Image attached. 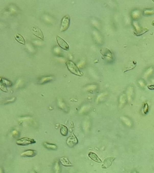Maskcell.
Listing matches in <instances>:
<instances>
[{
    "label": "cell",
    "mask_w": 154,
    "mask_h": 173,
    "mask_svg": "<svg viewBox=\"0 0 154 173\" xmlns=\"http://www.w3.org/2000/svg\"><path fill=\"white\" fill-rule=\"evenodd\" d=\"M61 133L64 136H66L68 133V129L67 127L63 125H61L60 129Z\"/></svg>",
    "instance_id": "cell-13"
},
{
    "label": "cell",
    "mask_w": 154,
    "mask_h": 173,
    "mask_svg": "<svg viewBox=\"0 0 154 173\" xmlns=\"http://www.w3.org/2000/svg\"><path fill=\"white\" fill-rule=\"evenodd\" d=\"M43 145L46 148L48 149L54 150L57 149L56 145L52 143H48L47 142H44L43 143Z\"/></svg>",
    "instance_id": "cell-12"
},
{
    "label": "cell",
    "mask_w": 154,
    "mask_h": 173,
    "mask_svg": "<svg viewBox=\"0 0 154 173\" xmlns=\"http://www.w3.org/2000/svg\"><path fill=\"white\" fill-rule=\"evenodd\" d=\"M152 24L153 26H154V20H153V21H152Z\"/></svg>",
    "instance_id": "cell-16"
},
{
    "label": "cell",
    "mask_w": 154,
    "mask_h": 173,
    "mask_svg": "<svg viewBox=\"0 0 154 173\" xmlns=\"http://www.w3.org/2000/svg\"><path fill=\"white\" fill-rule=\"evenodd\" d=\"M32 31L33 34L34 36L42 40H43L44 35H43V33L39 28L33 26L32 28Z\"/></svg>",
    "instance_id": "cell-6"
},
{
    "label": "cell",
    "mask_w": 154,
    "mask_h": 173,
    "mask_svg": "<svg viewBox=\"0 0 154 173\" xmlns=\"http://www.w3.org/2000/svg\"><path fill=\"white\" fill-rule=\"evenodd\" d=\"M37 154L36 151L32 150H28L25 151L21 154L22 157H33Z\"/></svg>",
    "instance_id": "cell-7"
},
{
    "label": "cell",
    "mask_w": 154,
    "mask_h": 173,
    "mask_svg": "<svg viewBox=\"0 0 154 173\" xmlns=\"http://www.w3.org/2000/svg\"><path fill=\"white\" fill-rule=\"evenodd\" d=\"M148 105L147 103H145L144 105V112L145 113H146L148 110Z\"/></svg>",
    "instance_id": "cell-14"
},
{
    "label": "cell",
    "mask_w": 154,
    "mask_h": 173,
    "mask_svg": "<svg viewBox=\"0 0 154 173\" xmlns=\"http://www.w3.org/2000/svg\"><path fill=\"white\" fill-rule=\"evenodd\" d=\"M66 143L69 147H73L78 144V140L74 134H72L68 138Z\"/></svg>",
    "instance_id": "cell-4"
},
{
    "label": "cell",
    "mask_w": 154,
    "mask_h": 173,
    "mask_svg": "<svg viewBox=\"0 0 154 173\" xmlns=\"http://www.w3.org/2000/svg\"><path fill=\"white\" fill-rule=\"evenodd\" d=\"M15 38L17 42L23 45H25L26 43L25 39L21 35L19 34H16L15 35Z\"/></svg>",
    "instance_id": "cell-10"
},
{
    "label": "cell",
    "mask_w": 154,
    "mask_h": 173,
    "mask_svg": "<svg viewBox=\"0 0 154 173\" xmlns=\"http://www.w3.org/2000/svg\"><path fill=\"white\" fill-rule=\"evenodd\" d=\"M60 161L62 165L66 167H70L73 166V165L70 163L69 161L66 157H62L60 159Z\"/></svg>",
    "instance_id": "cell-9"
},
{
    "label": "cell",
    "mask_w": 154,
    "mask_h": 173,
    "mask_svg": "<svg viewBox=\"0 0 154 173\" xmlns=\"http://www.w3.org/2000/svg\"><path fill=\"white\" fill-rule=\"evenodd\" d=\"M147 87L150 89H154V85L148 86Z\"/></svg>",
    "instance_id": "cell-15"
},
{
    "label": "cell",
    "mask_w": 154,
    "mask_h": 173,
    "mask_svg": "<svg viewBox=\"0 0 154 173\" xmlns=\"http://www.w3.org/2000/svg\"><path fill=\"white\" fill-rule=\"evenodd\" d=\"M114 158H106L104 161L102 167H105L106 168L110 166L112 164V162L113 161Z\"/></svg>",
    "instance_id": "cell-11"
},
{
    "label": "cell",
    "mask_w": 154,
    "mask_h": 173,
    "mask_svg": "<svg viewBox=\"0 0 154 173\" xmlns=\"http://www.w3.org/2000/svg\"><path fill=\"white\" fill-rule=\"evenodd\" d=\"M56 40L58 44L61 48L65 50H68L69 49V45L65 41L59 36L56 37Z\"/></svg>",
    "instance_id": "cell-5"
},
{
    "label": "cell",
    "mask_w": 154,
    "mask_h": 173,
    "mask_svg": "<svg viewBox=\"0 0 154 173\" xmlns=\"http://www.w3.org/2000/svg\"><path fill=\"white\" fill-rule=\"evenodd\" d=\"M70 24V18L68 15H66L62 19L60 31L63 32L66 31L69 27Z\"/></svg>",
    "instance_id": "cell-2"
},
{
    "label": "cell",
    "mask_w": 154,
    "mask_h": 173,
    "mask_svg": "<svg viewBox=\"0 0 154 173\" xmlns=\"http://www.w3.org/2000/svg\"><path fill=\"white\" fill-rule=\"evenodd\" d=\"M36 142L33 139L29 138H24L17 141V144L20 146H26L31 144L34 143Z\"/></svg>",
    "instance_id": "cell-3"
},
{
    "label": "cell",
    "mask_w": 154,
    "mask_h": 173,
    "mask_svg": "<svg viewBox=\"0 0 154 173\" xmlns=\"http://www.w3.org/2000/svg\"><path fill=\"white\" fill-rule=\"evenodd\" d=\"M66 64L68 69L71 73L77 76L83 75V73L73 62L71 60H68L66 62Z\"/></svg>",
    "instance_id": "cell-1"
},
{
    "label": "cell",
    "mask_w": 154,
    "mask_h": 173,
    "mask_svg": "<svg viewBox=\"0 0 154 173\" xmlns=\"http://www.w3.org/2000/svg\"><path fill=\"white\" fill-rule=\"evenodd\" d=\"M88 156L91 159H92L94 162H97L98 163H102V161L101 160L99 157L95 153L92 152H90L88 154Z\"/></svg>",
    "instance_id": "cell-8"
}]
</instances>
